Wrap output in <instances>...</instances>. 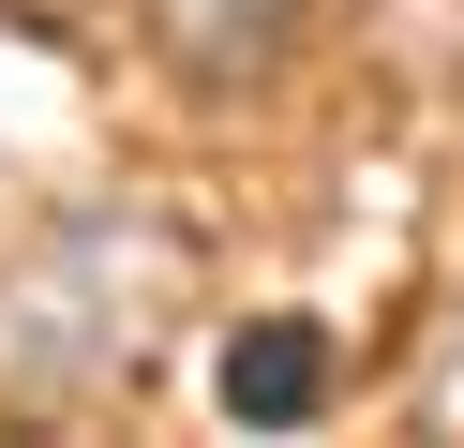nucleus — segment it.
<instances>
[{"label":"nucleus","instance_id":"obj_1","mask_svg":"<svg viewBox=\"0 0 464 448\" xmlns=\"http://www.w3.org/2000/svg\"><path fill=\"white\" fill-rule=\"evenodd\" d=\"M195 299V239L150 224V209H75V224H45L31 254L0 269V404H135L165 358V329H180Z\"/></svg>","mask_w":464,"mask_h":448},{"label":"nucleus","instance_id":"obj_4","mask_svg":"<svg viewBox=\"0 0 464 448\" xmlns=\"http://www.w3.org/2000/svg\"><path fill=\"white\" fill-rule=\"evenodd\" d=\"M420 434L464 448V314H450V344H434V374H420Z\"/></svg>","mask_w":464,"mask_h":448},{"label":"nucleus","instance_id":"obj_3","mask_svg":"<svg viewBox=\"0 0 464 448\" xmlns=\"http://www.w3.org/2000/svg\"><path fill=\"white\" fill-rule=\"evenodd\" d=\"M300 15L314 0H150V45L180 60L195 90H255L285 45H300Z\"/></svg>","mask_w":464,"mask_h":448},{"label":"nucleus","instance_id":"obj_2","mask_svg":"<svg viewBox=\"0 0 464 448\" xmlns=\"http://www.w3.org/2000/svg\"><path fill=\"white\" fill-rule=\"evenodd\" d=\"M330 329L314 314H240L225 329V358H210V404L240 418V434H300V418H330Z\"/></svg>","mask_w":464,"mask_h":448}]
</instances>
